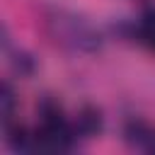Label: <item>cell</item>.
<instances>
[{
  "mask_svg": "<svg viewBox=\"0 0 155 155\" xmlns=\"http://www.w3.org/2000/svg\"><path fill=\"white\" fill-rule=\"evenodd\" d=\"M140 41L155 51V10L153 12H145L143 19H140Z\"/></svg>",
  "mask_w": 155,
  "mask_h": 155,
  "instance_id": "6da1fadb",
  "label": "cell"
},
{
  "mask_svg": "<svg viewBox=\"0 0 155 155\" xmlns=\"http://www.w3.org/2000/svg\"><path fill=\"white\" fill-rule=\"evenodd\" d=\"M2 114H5V119H10V114H12V104H15V99H12V92H10V87L5 85L2 87Z\"/></svg>",
  "mask_w": 155,
  "mask_h": 155,
  "instance_id": "7a4b0ae2",
  "label": "cell"
}]
</instances>
